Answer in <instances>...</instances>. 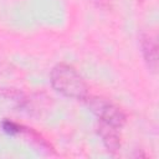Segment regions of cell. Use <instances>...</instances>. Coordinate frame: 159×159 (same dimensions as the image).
<instances>
[{
	"label": "cell",
	"instance_id": "6da1fadb",
	"mask_svg": "<svg viewBox=\"0 0 159 159\" xmlns=\"http://www.w3.org/2000/svg\"><path fill=\"white\" fill-rule=\"evenodd\" d=\"M51 87L60 94L72 99H84L88 87L77 70L68 63H57L50 72Z\"/></svg>",
	"mask_w": 159,
	"mask_h": 159
},
{
	"label": "cell",
	"instance_id": "7a4b0ae2",
	"mask_svg": "<svg viewBox=\"0 0 159 159\" xmlns=\"http://www.w3.org/2000/svg\"><path fill=\"white\" fill-rule=\"evenodd\" d=\"M83 101H86L91 112L98 118V122H103L117 128H122L127 122V116L120 107L114 104L107 98L87 96Z\"/></svg>",
	"mask_w": 159,
	"mask_h": 159
},
{
	"label": "cell",
	"instance_id": "3957f363",
	"mask_svg": "<svg viewBox=\"0 0 159 159\" xmlns=\"http://www.w3.org/2000/svg\"><path fill=\"white\" fill-rule=\"evenodd\" d=\"M96 130H97V134L101 137L103 145L109 153L118 152V149L120 148V133H119L120 129L119 128L103 123V122H98Z\"/></svg>",
	"mask_w": 159,
	"mask_h": 159
},
{
	"label": "cell",
	"instance_id": "277c9868",
	"mask_svg": "<svg viewBox=\"0 0 159 159\" xmlns=\"http://www.w3.org/2000/svg\"><path fill=\"white\" fill-rule=\"evenodd\" d=\"M140 48L143 58L148 68L155 73L158 68V42L150 34H143L140 36Z\"/></svg>",
	"mask_w": 159,
	"mask_h": 159
}]
</instances>
